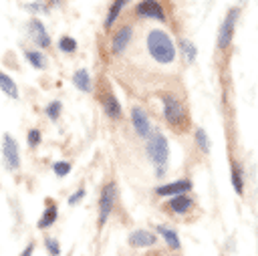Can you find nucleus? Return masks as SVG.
<instances>
[{"label":"nucleus","mask_w":258,"mask_h":256,"mask_svg":"<svg viewBox=\"0 0 258 256\" xmlns=\"http://www.w3.org/2000/svg\"><path fill=\"white\" fill-rule=\"evenodd\" d=\"M145 46H147L149 56H151L155 62H159V65H171V62L175 60V44H173L171 36H169L165 30L151 28V30L147 32Z\"/></svg>","instance_id":"1"},{"label":"nucleus","mask_w":258,"mask_h":256,"mask_svg":"<svg viewBox=\"0 0 258 256\" xmlns=\"http://www.w3.org/2000/svg\"><path fill=\"white\" fill-rule=\"evenodd\" d=\"M145 155L153 163L155 175L163 177L165 171H167V161H169V143H167V137L161 131L153 129V133L145 139Z\"/></svg>","instance_id":"2"},{"label":"nucleus","mask_w":258,"mask_h":256,"mask_svg":"<svg viewBox=\"0 0 258 256\" xmlns=\"http://www.w3.org/2000/svg\"><path fill=\"white\" fill-rule=\"evenodd\" d=\"M161 107H163V119L167 121V125H171L173 129H183L187 125V111L173 93L161 95Z\"/></svg>","instance_id":"3"},{"label":"nucleus","mask_w":258,"mask_h":256,"mask_svg":"<svg viewBox=\"0 0 258 256\" xmlns=\"http://www.w3.org/2000/svg\"><path fill=\"white\" fill-rule=\"evenodd\" d=\"M238 16H240V8H238V6H232V8L226 12V16H224V20H222V24H220V30H218V40H216L218 50H224V48H228V46L232 44Z\"/></svg>","instance_id":"4"},{"label":"nucleus","mask_w":258,"mask_h":256,"mask_svg":"<svg viewBox=\"0 0 258 256\" xmlns=\"http://www.w3.org/2000/svg\"><path fill=\"white\" fill-rule=\"evenodd\" d=\"M115 200H117V185L113 181L105 183L101 194H99V228L105 226V222L109 220L113 208H115Z\"/></svg>","instance_id":"5"},{"label":"nucleus","mask_w":258,"mask_h":256,"mask_svg":"<svg viewBox=\"0 0 258 256\" xmlns=\"http://www.w3.org/2000/svg\"><path fill=\"white\" fill-rule=\"evenodd\" d=\"M2 155H4V163L10 171H16L20 167V149L16 139L10 133H4L2 137Z\"/></svg>","instance_id":"6"},{"label":"nucleus","mask_w":258,"mask_h":256,"mask_svg":"<svg viewBox=\"0 0 258 256\" xmlns=\"http://www.w3.org/2000/svg\"><path fill=\"white\" fill-rule=\"evenodd\" d=\"M135 14L139 18H151V20H157V22L167 20L165 10H163L159 0H139L137 6H135Z\"/></svg>","instance_id":"7"},{"label":"nucleus","mask_w":258,"mask_h":256,"mask_svg":"<svg viewBox=\"0 0 258 256\" xmlns=\"http://www.w3.org/2000/svg\"><path fill=\"white\" fill-rule=\"evenodd\" d=\"M194 183L191 179L187 177H181V179H175V181H169V183H163V185H157L153 191L161 198H173V196H179V194H187L191 191Z\"/></svg>","instance_id":"8"},{"label":"nucleus","mask_w":258,"mask_h":256,"mask_svg":"<svg viewBox=\"0 0 258 256\" xmlns=\"http://www.w3.org/2000/svg\"><path fill=\"white\" fill-rule=\"evenodd\" d=\"M28 34H30V40L38 48H48L50 46V36H48L46 26L42 24L40 18H30L28 20Z\"/></svg>","instance_id":"9"},{"label":"nucleus","mask_w":258,"mask_h":256,"mask_svg":"<svg viewBox=\"0 0 258 256\" xmlns=\"http://www.w3.org/2000/svg\"><path fill=\"white\" fill-rule=\"evenodd\" d=\"M131 125L135 129V133L143 139H147L151 133H153V127H151V121L147 117V113L141 109V107H133L131 109Z\"/></svg>","instance_id":"10"},{"label":"nucleus","mask_w":258,"mask_h":256,"mask_svg":"<svg viewBox=\"0 0 258 256\" xmlns=\"http://www.w3.org/2000/svg\"><path fill=\"white\" fill-rule=\"evenodd\" d=\"M131 38H133V28H131L129 24L121 26V28L113 34V38H111V52H113V54H121V52L129 46Z\"/></svg>","instance_id":"11"},{"label":"nucleus","mask_w":258,"mask_h":256,"mask_svg":"<svg viewBox=\"0 0 258 256\" xmlns=\"http://www.w3.org/2000/svg\"><path fill=\"white\" fill-rule=\"evenodd\" d=\"M127 244L133 248H149V246L157 244V236L149 230H133L127 236Z\"/></svg>","instance_id":"12"},{"label":"nucleus","mask_w":258,"mask_h":256,"mask_svg":"<svg viewBox=\"0 0 258 256\" xmlns=\"http://www.w3.org/2000/svg\"><path fill=\"white\" fill-rule=\"evenodd\" d=\"M165 208H167L171 214L181 216V214H187V212L194 208V200H191L187 194H179V196L169 198V202L165 204Z\"/></svg>","instance_id":"13"},{"label":"nucleus","mask_w":258,"mask_h":256,"mask_svg":"<svg viewBox=\"0 0 258 256\" xmlns=\"http://www.w3.org/2000/svg\"><path fill=\"white\" fill-rule=\"evenodd\" d=\"M44 206H46V208H44V212H42V216H40V220H38V224H36L38 230L50 228V226L56 222V218H58V208H56V204H54L50 198H46Z\"/></svg>","instance_id":"14"},{"label":"nucleus","mask_w":258,"mask_h":256,"mask_svg":"<svg viewBox=\"0 0 258 256\" xmlns=\"http://www.w3.org/2000/svg\"><path fill=\"white\" fill-rule=\"evenodd\" d=\"M103 109H105L107 117H111V119H119V117L123 115L121 103H119V99H117L111 91H107V93L103 95Z\"/></svg>","instance_id":"15"},{"label":"nucleus","mask_w":258,"mask_h":256,"mask_svg":"<svg viewBox=\"0 0 258 256\" xmlns=\"http://www.w3.org/2000/svg\"><path fill=\"white\" fill-rule=\"evenodd\" d=\"M22 54H24V58L28 60V65H30L32 69H36V71L46 69V56H44L40 50H36V48H24Z\"/></svg>","instance_id":"16"},{"label":"nucleus","mask_w":258,"mask_h":256,"mask_svg":"<svg viewBox=\"0 0 258 256\" xmlns=\"http://www.w3.org/2000/svg\"><path fill=\"white\" fill-rule=\"evenodd\" d=\"M73 85H75L79 91H83V93H91L93 85H91V75H89V71H87V69H77V71L73 73Z\"/></svg>","instance_id":"17"},{"label":"nucleus","mask_w":258,"mask_h":256,"mask_svg":"<svg viewBox=\"0 0 258 256\" xmlns=\"http://www.w3.org/2000/svg\"><path fill=\"white\" fill-rule=\"evenodd\" d=\"M155 230H157V234L165 240V244L169 246V248H173V250H179L181 248V242H179V236H177V232L173 230V228H167V226H155Z\"/></svg>","instance_id":"18"},{"label":"nucleus","mask_w":258,"mask_h":256,"mask_svg":"<svg viewBox=\"0 0 258 256\" xmlns=\"http://www.w3.org/2000/svg\"><path fill=\"white\" fill-rule=\"evenodd\" d=\"M125 4H127V0H113L111 2V6H109V12H107V16H105V22H103V26L109 30L113 24H115V20L119 18V14H121V10L125 8Z\"/></svg>","instance_id":"19"},{"label":"nucleus","mask_w":258,"mask_h":256,"mask_svg":"<svg viewBox=\"0 0 258 256\" xmlns=\"http://www.w3.org/2000/svg\"><path fill=\"white\" fill-rule=\"evenodd\" d=\"M0 89L4 91V95H8L10 99H18V87L14 83V79L6 73L0 71Z\"/></svg>","instance_id":"20"},{"label":"nucleus","mask_w":258,"mask_h":256,"mask_svg":"<svg viewBox=\"0 0 258 256\" xmlns=\"http://www.w3.org/2000/svg\"><path fill=\"white\" fill-rule=\"evenodd\" d=\"M179 50H181L185 62H189V65L196 62V58H198V48H196V44H194L191 40L181 38V40H179Z\"/></svg>","instance_id":"21"},{"label":"nucleus","mask_w":258,"mask_h":256,"mask_svg":"<svg viewBox=\"0 0 258 256\" xmlns=\"http://www.w3.org/2000/svg\"><path fill=\"white\" fill-rule=\"evenodd\" d=\"M230 181H232V187L238 196L244 194V175H242V167H238L236 163H232V169H230Z\"/></svg>","instance_id":"22"},{"label":"nucleus","mask_w":258,"mask_h":256,"mask_svg":"<svg viewBox=\"0 0 258 256\" xmlns=\"http://www.w3.org/2000/svg\"><path fill=\"white\" fill-rule=\"evenodd\" d=\"M60 113H62V103L58 101V99H54V101H50L46 107H44V115L50 119V121H58V117H60Z\"/></svg>","instance_id":"23"},{"label":"nucleus","mask_w":258,"mask_h":256,"mask_svg":"<svg viewBox=\"0 0 258 256\" xmlns=\"http://www.w3.org/2000/svg\"><path fill=\"white\" fill-rule=\"evenodd\" d=\"M194 139H196L198 147H200L204 153L210 151V137H208V133H206L202 127H196V131H194Z\"/></svg>","instance_id":"24"},{"label":"nucleus","mask_w":258,"mask_h":256,"mask_svg":"<svg viewBox=\"0 0 258 256\" xmlns=\"http://www.w3.org/2000/svg\"><path fill=\"white\" fill-rule=\"evenodd\" d=\"M77 46H79V44H77V40H75L73 36H67V34H64V36L58 38V50H60V52L73 54V52L77 50Z\"/></svg>","instance_id":"25"},{"label":"nucleus","mask_w":258,"mask_h":256,"mask_svg":"<svg viewBox=\"0 0 258 256\" xmlns=\"http://www.w3.org/2000/svg\"><path fill=\"white\" fill-rule=\"evenodd\" d=\"M71 169H73V165H71L69 161H64V159H60V161H54V163H52V173H54V175H58V177L69 175V173H71Z\"/></svg>","instance_id":"26"},{"label":"nucleus","mask_w":258,"mask_h":256,"mask_svg":"<svg viewBox=\"0 0 258 256\" xmlns=\"http://www.w3.org/2000/svg\"><path fill=\"white\" fill-rule=\"evenodd\" d=\"M44 250L48 252V256H58V254H60L58 240L52 238V236H46V238H44Z\"/></svg>","instance_id":"27"},{"label":"nucleus","mask_w":258,"mask_h":256,"mask_svg":"<svg viewBox=\"0 0 258 256\" xmlns=\"http://www.w3.org/2000/svg\"><path fill=\"white\" fill-rule=\"evenodd\" d=\"M42 141V133H40V129H36V127H32L28 133H26V143H28V147H38V143Z\"/></svg>","instance_id":"28"},{"label":"nucleus","mask_w":258,"mask_h":256,"mask_svg":"<svg viewBox=\"0 0 258 256\" xmlns=\"http://www.w3.org/2000/svg\"><path fill=\"white\" fill-rule=\"evenodd\" d=\"M26 8L32 12V14H38V12H48V4L46 2H38V0H30L26 4Z\"/></svg>","instance_id":"29"},{"label":"nucleus","mask_w":258,"mask_h":256,"mask_svg":"<svg viewBox=\"0 0 258 256\" xmlns=\"http://www.w3.org/2000/svg\"><path fill=\"white\" fill-rule=\"evenodd\" d=\"M85 194H87V191H85V187H79L75 194H71V196H69L67 204H69V206H77V204H79V202L85 198Z\"/></svg>","instance_id":"30"},{"label":"nucleus","mask_w":258,"mask_h":256,"mask_svg":"<svg viewBox=\"0 0 258 256\" xmlns=\"http://www.w3.org/2000/svg\"><path fill=\"white\" fill-rule=\"evenodd\" d=\"M32 254H34V242H28L24 246V250L20 252V256H32Z\"/></svg>","instance_id":"31"},{"label":"nucleus","mask_w":258,"mask_h":256,"mask_svg":"<svg viewBox=\"0 0 258 256\" xmlns=\"http://www.w3.org/2000/svg\"><path fill=\"white\" fill-rule=\"evenodd\" d=\"M46 4H52V6H58L60 4V0H44Z\"/></svg>","instance_id":"32"}]
</instances>
